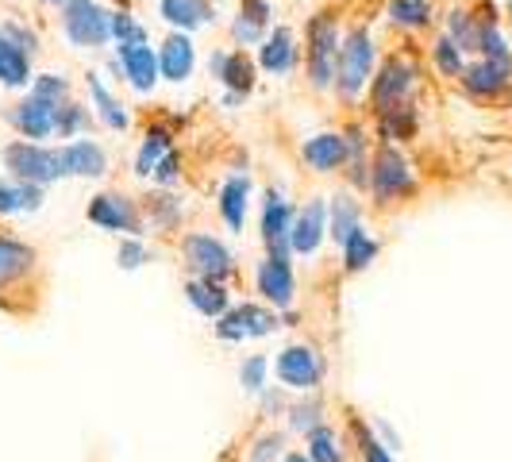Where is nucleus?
Here are the masks:
<instances>
[{
  "label": "nucleus",
  "instance_id": "f257e3e1",
  "mask_svg": "<svg viewBox=\"0 0 512 462\" xmlns=\"http://www.w3.org/2000/svg\"><path fill=\"white\" fill-rule=\"evenodd\" d=\"M339 47H343L339 20H335L332 12H316L305 27V66H308V81H312V89H316V93L335 89Z\"/></svg>",
  "mask_w": 512,
  "mask_h": 462
},
{
  "label": "nucleus",
  "instance_id": "f03ea898",
  "mask_svg": "<svg viewBox=\"0 0 512 462\" xmlns=\"http://www.w3.org/2000/svg\"><path fill=\"white\" fill-rule=\"evenodd\" d=\"M370 81H374V35H370V27L359 24L343 35L339 66H335V89H339L343 101L355 104Z\"/></svg>",
  "mask_w": 512,
  "mask_h": 462
},
{
  "label": "nucleus",
  "instance_id": "7ed1b4c3",
  "mask_svg": "<svg viewBox=\"0 0 512 462\" xmlns=\"http://www.w3.org/2000/svg\"><path fill=\"white\" fill-rule=\"evenodd\" d=\"M370 193H374L378 208L409 201L416 193V170L409 158L397 151V143H382L370 158Z\"/></svg>",
  "mask_w": 512,
  "mask_h": 462
},
{
  "label": "nucleus",
  "instance_id": "20e7f679",
  "mask_svg": "<svg viewBox=\"0 0 512 462\" xmlns=\"http://www.w3.org/2000/svg\"><path fill=\"white\" fill-rule=\"evenodd\" d=\"M4 170H8V178L31 181V185H43L47 189L51 181L62 178V158H58V147L16 139V143L4 147Z\"/></svg>",
  "mask_w": 512,
  "mask_h": 462
},
{
  "label": "nucleus",
  "instance_id": "39448f33",
  "mask_svg": "<svg viewBox=\"0 0 512 462\" xmlns=\"http://www.w3.org/2000/svg\"><path fill=\"white\" fill-rule=\"evenodd\" d=\"M416 62L405 58V54H389L382 66L374 70V81H370V108L385 116L389 108H397V104L409 101V93L416 89Z\"/></svg>",
  "mask_w": 512,
  "mask_h": 462
},
{
  "label": "nucleus",
  "instance_id": "423d86ee",
  "mask_svg": "<svg viewBox=\"0 0 512 462\" xmlns=\"http://www.w3.org/2000/svg\"><path fill=\"white\" fill-rule=\"evenodd\" d=\"M181 258H185V270L193 278H205V282H228L235 274V258L231 251L208 231H193L181 239Z\"/></svg>",
  "mask_w": 512,
  "mask_h": 462
},
{
  "label": "nucleus",
  "instance_id": "0eeeda50",
  "mask_svg": "<svg viewBox=\"0 0 512 462\" xmlns=\"http://www.w3.org/2000/svg\"><path fill=\"white\" fill-rule=\"evenodd\" d=\"M62 31L81 51H97L112 39V12H104L97 0H70L62 8Z\"/></svg>",
  "mask_w": 512,
  "mask_h": 462
},
{
  "label": "nucleus",
  "instance_id": "6e6552de",
  "mask_svg": "<svg viewBox=\"0 0 512 462\" xmlns=\"http://www.w3.org/2000/svg\"><path fill=\"white\" fill-rule=\"evenodd\" d=\"M85 216H89V224H97L101 231H112V235H143L147 228V216H143V208L135 197L128 193H116V189H108V193H97L89 208H85Z\"/></svg>",
  "mask_w": 512,
  "mask_h": 462
},
{
  "label": "nucleus",
  "instance_id": "1a4fd4ad",
  "mask_svg": "<svg viewBox=\"0 0 512 462\" xmlns=\"http://www.w3.org/2000/svg\"><path fill=\"white\" fill-rule=\"evenodd\" d=\"M278 382L285 389H293V393H312V389H320L324 382V374H328V362L324 355L312 347V343H289L282 355H278Z\"/></svg>",
  "mask_w": 512,
  "mask_h": 462
},
{
  "label": "nucleus",
  "instance_id": "9d476101",
  "mask_svg": "<svg viewBox=\"0 0 512 462\" xmlns=\"http://www.w3.org/2000/svg\"><path fill=\"white\" fill-rule=\"evenodd\" d=\"M278 328V308L270 305H231L220 320H216V335L224 343H243V339H262Z\"/></svg>",
  "mask_w": 512,
  "mask_h": 462
},
{
  "label": "nucleus",
  "instance_id": "9b49d317",
  "mask_svg": "<svg viewBox=\"0 0 512 462\" xmlns=\"http://www.w3.org/2000/svg\"><path fill=\"white\" fill-rule=\"evenodd\" d=\"M255 289L270 308H289L297 301V278L289 255H266L255 270Z\"/></svg>",
  "mask_w": 512,
  "mask_h": 462
},
{
  "label": "nucleus",
  "instance_id": "f8f14e48",
  "mask_svg": "<svg viewBox=\"0 0 512 462\" xmlns=\"http://www.w3.org/2000/svg\"><path fill=\"white\" fill-rule=\"evenodd\" d=\"M459 81L474 101H497L512 89V62H489V58L466 62Z\"/></svg>",
  "mask_w": 512,
  "mask_h": 462
},
{
  "label": "nucleus",
  "instance_id": "ddd939ff",
  "mask_svg": "<svg viewBox=\"0 0 512 462\" xmlns=\"http://www.w3.org/2000/svg\"><path fill=\"white\" fill-rule=\"evenodd\" d=\"M35 266H39L35 247L24 243V239H16V235H4V231H0V301H4L12 289H20V285L35 274Z\"/></svg>",
  "mask_w": 512,
  "mask_h": 462
},
{
  "label": "nucleus",
  "instance_id": "4468645a",
  "mask_svg": "<svg viewBox=\"0 0 512 462\" xmlns=\"http://www.w3.org/2000/svg\"><path fill=\"white\" fill-rule=\"evenodd\" d=\"M328 239V205L320 197H312L297 216H293V231H289V251L301 258H312L320 251V243Z\"/></svg>",
  "mask_w": 512,
  "mask_h": 462
},
{
  "label": "nucleus",
  "instance_id": "2eb2a0df",
  "mask_svg": "<svg viewBox=\"0 0 512 462\" xmlns=\"http://www.w3.org/2000/svg\"><path fill=\"white\" fill-rule=\"evenodd\" d=\"M293 208L278 189H266V205H262V243L266 255H293L289 251V231H293Z\"/></svg>",
  "mask_w": 512,
  "mask_h": 462
},
{
  "label": "nucleus",
  "instance_id": "dca6fc26",
  "mask_svg": "<svg viewBox=\"0 0 512 462\" xmlns=\"http://www.w3.org/2000/svg\"><path fill=\"white\" fill-rule=\"evenodd\" d=\"M208 74L216 81L228 85V93L235 97H247L255 89V77H258V62L247 51H216L208 58Z\"/></svg>",
  "mask_w": 512,
  "mask_h": 462
},
{
  "label": "nucleus",
  "instance_id": "f3484780",
  "mask_svg": "<svg viewBox=\"0 0 512 462\" xmlns=\"http://www.w3.org/2000/svg\"><path fill=\"white\" fill-rule=\"evenodd\" d=\"M116 62H120V70L128 77V85L135 93H151L154 85H158V51H151V43H120L116 47Z\"/></svg>",
  "mask_w": 512,
  "mask_h": 462
},
{
  "label": "nucleus",
  "instance_id": "a211bd4d",
  "mask_svg": "<svg viewBox=\"0 0 512 462\" xmlns=\"http://www.w3.org/2000/svg\"><path fill=\"white\" fill-rule=\"evenodd\" d=\"M58 158H62V178H104L108 174V154L97 139L62 143Z\"/></svg>",
  "mask_w": 512,
  "mask_h": 462
},
{
  "label": "nucleus",
  "instance_id": "6ab92c4d",
  "mask_svg": "<svg viewBox=\"0 0 512 462\" xmlns=\"http://www.w3.org/2000/svg\"><path fill=\"white\" fill-rule=\"evenodd\" d=\"M54 104L39 101L35 93H27L24 101L8 112V124L20 131V139H31V143H43L54 135Z\"/></svg>",
  "mask_w": 512,
  "mask_h": 462
},
{
  "label": "nucleus",
  "instance_id": "aec40b11",
  "mask_svg": "<svg viewBox=\"0 0 512 462\" xmlns=\"http://www.w3.org/2000/svg\"><path fill=\"white\" fill-rule=\"evenodd\" d=\"M301 158H305L312 174H335V170L347 166V135L343 131H320L301 147Z\"/></svg>",
  "mask_w": 512,
  "mask_h": 462
},
{
  "label": "nucleus",
  "instance_id": "412c9836",
  "mask_svg": "<svg viewBox=\"0 0 512 462\" xmlns=\"http://www.w3.org/2000/svg\"><path fill=\"white\" fill-rule=\"evenodd\" d=\"M193 66H197L193 39H189L185 31H174V35L158 47V70H162V77H166L170 85H181V81H189Z\"/></svg>",
  "mask_w": 512,
  "mask_h": 462
},
{
  "label": "nucleus",
  "instance_id": "4be33fe9",
  "mask_svg": "<svg viewBox=\"0 0 512 462\" xmlns=\"http://www.w3.org/2000/svg\"><path fill=\"white\" fill-rule=\"evenodd\" d=\"M258 66L266 74H293V66H297V39H293L289 27H274L258 43Z\"/></svg>",
  "mask_w": 512,
  "mask_h": 462
},
{
  "label": "nucleus",
  "instance_id": "5701e85b",
  "mask_svg": "<svg viewBox=\"0 0 512 462\" xmlns=\"http://www.w3.org/2000/svg\"><path fill=\"white\" fill-rule=\"evenodd\" d=\"M270 16H274L270 0H239V16H235V24H231V39H235L239 47L262 43V39H266V27H270Z\"/></svg>",
  "mask_w": 512,
  "mask_h": 462
},
{
  "label": "nucleus",
  "instance_id": "b1692460",
  "mask_svg": "<svg viewBox=\"0 0 512 462\" xmlns=\"http://www.w3.org/2000/svg\"><path fill=\"white\" fill-rule=\"evenodd\" d=\"M158 12L174 31H185V35L216 20L208 0H158Z\"/></svg>",
  "mask_w": 512,
  "mask_h": 462
},
{
  "label": "nucleus",
  "instance_id": "393cba45",
  "mask_svg": "<svg viewBox=\"0 0 512 462\" xmlns=\"http://www.w3.org/2000/svg\"><path fill=\"white\" fill-rule=\"evenodd\" d=\"M185 301L197 308L205 320H220L231 308V293L224 282H205V278H193L185 285Z\"/></svg>",
  "mask_w": 512,
  "mask_h": 462
},
{
  "label": "nucleus",
  "instance_id": "a878e982",
  "mask_svg": "<svg viewBox=\"0 0 512 462\" xmlns=\"http://www.w3.org/2000/svg\"><path fill=\"white\" fill-rule=\"evenodd\" d=\"M247 205H251V178L247 174H231L220 189V216L231 231H243L247 224Z\"/></svg>",
  "mask_w": 512,
  "mask_h": 462
},
{
  "label": "nucleus",
  "instance_id": "bb28decb",
  "mask_svg": "<svg viewBox=\"0 0 512 462\" xmlns=\"http://www.w3.org/2000/svg\"><path fill=\"white\" fill-rule=\"evenodd\" d=\"M359 228H362V205L351 193H335L332 205H328V235L335 239V247H343Z\"/></svg>",
  "mask_w": 512,
  "mask_h": 462
},
{
  "label": "nucleus",
  "instance_id": "cd10ccee",
  "mask_svg": "<svg viewBox=\"0 0 512 462\" xmlns=\"http://www.w3.org/2000/svg\"><path fill=\"white\" fill-rule=\"evenodd\" d=\"M35 81L31 74V54L16 47L8 35H0V85L4 89H27Z\"/></svg>",
  "mask_w": 512,
  "mask_h": 462
},
{
  "label": "nucleus",
  "instance_id": "c85d7f7f",
  "mask_svg": "<svg viewBox=\"0 0 512 462\" xmlns=\"http://www.w3.org/2000/svg\"><path fill=\"white\" fill-rule=\"evenodd\" d=\"M85 85H89V97H93V104H97V116H101L104 128H108V131H128L131 116H128V108L120 104V97H112V93H108V85H104L97 74L85 77Z\"/></svg>",
  "mask_w": 512,
  "mask_h": 462
},
{
  "label": "nucleus",
  "instance_id": "c756f323",
  "mask_svg": "<svg viewBox=\"0 0 512 462\" xmlns=\"http://www.w3.org/2000/svg\"><path fill=\"white\" fill-rule=\"evenodd\" d=\"M170 151H174V135L166 128H151L143 135V143H139V154H135V174H139V178H151L154 166Z\"/></svg>",
  "mask_w": 512,
  "mask_h": 462
},
{
  "label": "nucleus",
  "instance_id": "7c9ffc66",
  "mask_svg": "<svg viewBox=\"0 0 512 462\" xmlns=\"http://www.w3.org/2000/svg\"><path fill=\"white\" fill-rule=\"evenodd\" d=\"M389 24L405 27V31H424L436 20V8L432 0H389Z\"/></svg>",
  "mask_w": 512,
  "mask_h": 462
},
{
  "label": "nucleus",
  "instance_id": "2f4dec72",
  "mask_svg": "<svg viewBox=\"0 0 512 462\" xmlns=\"http://www.w3.org/2000/svg\"><path fill=\"white\" fill-rule=\"evenodd\" d=\"M339 251H343V270H347V274H362V270L378 258L382 243H378L366 228H359L347 243H343V247H339Z\"/></svg>",
  "mask_w": 512,
  "mask_h": 462
},
{
  "label": "nucleus",
  "instance_id": "473e14b6",
  "mask_svg": "<svg viewBox=\"0 0 512 462\" xmlns=\"http://www.w3.org/2000/svg\"><path fill=\"white\" fill-rule=\"evenodd\" d=\"M447 35L455 39V47L462 54H478V43H482V24L470 8H451L447 16Z\"/></svg>",
  "mask_w": 512,
  "mask_h": 462
},
{
  "label": "nucleus",
  "instance_id": "72a5a7b5",
  "mask_svg": "<svg viewBox=\"0 0 512 462\" xmlns=\"http://www.w3.org/2000/svg\"><path fill=\"white\" fill-rule=\"evenodd\" d=\"M312 462H343V439L332 424H320L316 432H308V451Z\"/></svg>",
  "mask_w": 512,
  "mask_h": 462
},
{
  "label": "nucleus",
  "instance_id": "f704fd0d",
  "mask_svg": "<svg viewBox=\"0 0 512 462\" xmlns=\"http://www.w3.org/2000/svg\"><path fill=\"white\" fill-rule=\"evenodd\" d=\"M378 120H382L385 143H393V139H412V135H416V108H412L409 101L397 104V108H389V112L378 116Z\"/></svg>",
  "mask_w": 512,
  "mask_h": 462
},
{
  "label": "nucleus",
  "instance_id": "c9c22d12",
  "mask_svg": "<svg viewBox=\"0 0 512 462\" xmlns=\"http://www.w3.org/2000/svg\"><path fill=\"white\" fill-rule=\"evenodd\" d=\"M85 128H89V108H81L77 101L58 104V112H54V135L58 139H77Z\"/></svg>",
  "mask_w": 512,
  "mask_h": 462
},
{
  "label": "nucleus",
  "instance_id": "e433bc0d",
  "mask_svg": "<svg viewBox=\"0 0 512 462\" xmlns=\"http://www.w3.org/2000/svg\"><path fill=\"white\" fill-rule=\"evenodd\" d=\"M432 62H436V70L443 77H455L459 81L462 70H466V54L455 47V39L451 35H439L436 47H432Z\"/></svg>",
  "mask_w": 512,
  "mask_h": 462
},
{
  "label": "nucleus",
  "instance_id": "4c0bfd02",
  "mask_svg": "<svg viewBox=\"0 0 512 462\" xmlns=\"http://www.w3.org/2000/svg\"><path fill=\"white\" fill-rule=\"evenodd\" d=\"M320 424H328L324 420V405L316 401V397H308V401H297V405H289V428L293 432H316Z\"/></svg>",
  "mask_w": 512,
  "mask_h": 462
},
{
  "label": "nucleus",
  "instance_id": "58836bf2",
  "mask_svg": "<svg viewBox=\"0 0 512 462\" xmlns=\"http://www.w3.org/2000/svg\"><path fill=\"white\" fill-rule=\"evenodd\" d=\"M143 216H151L158 228L170 231L181 220V201L178 197H166V193H154V197H147V205H143Z\"/></svg>",
  "mask_w": 512,
  "mask_h": 462
},
{
  "label": "nucleus",
  "instance_id": "ea45409f",
  "mask_svg": "<svg viewBox=\"0 0 512 462\" xmlns=\"http://www.w3.org/2000/svg\"><path fill=\"white\" fill-rule=\"evenodd\" d=\"M355 447H359L362 462H397V459H393V451H389L382 439H378L370 428H366V424H362L359 416H355Z\"/></svg>",
  "mask_w": 512,
  "mask_h": 462
},
{
  "label": "nucleus",
  "instance_id": "a19ab883",
  "mask_svg": "<svg viewBox=\"0 0 512 462\" xmlns=\"http://www.w3.org/2000/svg\"><path fill=\"white\" fill-rule=\"evenodd\" d=\"M31 93L39 97V101H47V104H66L70 101V81L62 74H39L35 81H31Z\"/></svg>",
  "mask_w": 512,
  "mask_h": 462
},
{
  "label": "nucleus",
  "instance_id": "79ce46f5",
  "mask_svg": "<svg viewBox=\"0 0 512 462\" xmlns=\"http://www.w3.org/2000/svg\"><path fill=\"white\" fill-rule=\"evenodd\" d=\"M266 374H270V359L266 355H251V359H243V366H239V385L247 393L262 397L266 393Z\"/></svg>",
  "mask_w": 512,
  "mask_h": 462
},
{
  "label": "nucleus",
  "instance_id": "37998d69",
  "mask_svg": "<svg viewBox=\"0 0 512 462\" xmlns=\"http://www.w3.org/2000/svg\"><path fill=\"white\" fill-rule=\"evenodd\" d=\"M478 54L489 58V62H512V47H509V39L501 35V24H482Z\"/></svg>",
  "mask_w": 512,
  "mask_h": 462
},
{
  "label": "nucleus",
  "instance_id": "c03bdc74",
  "mask_svg": "<svg viewBox=\"0 0 512 462\" xmlns=\"http://www.w3.org/2000/svg\"><path fill=\"white\" fill-rule=\"evenodd\" d=\"M16 212H27V193L24 181H8L0 174V216H16Z\"/></svg>",
  "mask_w": 512,
  "mask_h": 462
},
{
  "label": "nucleus",
  "instance_id": "a18cd8bd",
  "mask_svg": "<svg viewBox=\"0 0 512 462\" xmlns=\"http://www.w3.org/2000/svg\"><path fill=\"white\" fill-rule=\"evenodd\" d=\"M116 262H120V270H139L143 262H151V251L143 247L139 235H128V239L120 243V251H116Z\"/></svg>",
  "mask_w": 512,
  "mask_h": 462
},
{
  "label": "nucleus",
  "instance_id": "49530a36",
  "mask_svg": "<svg viewBox=\"0 0 512 462\" xmlns=\"http://www.w3.org/2000/svg\"><path fill=\"white\" fill-rule=\"evenodd\" d=\"M112 39H116V47L120 43H147V31L135 24L128 12H112Z\"/></svg>",
  "mask_w": 512,
  "mask_h": 462
},
{
  "label": "nucleus",
  "instance_id": "de8ad7c7",
  "mask_svg": "<svg viewBox=\"0 0 512 462\" xmlns=\"http://www.w3.org/2000/svg\"><path fill=\"white\" fill-rule=\"evenodd\" d=\"M154 185H162V189H174L181 181V162H178V154L170 151L158 166H154V174H151Z\"/></svg>",
  "mask_w": 512,
  "mask_h": 462
},
{
  "label": "nucleus",
  "instance_id": "09e8293b",
  "mask_svg": "<svg viewBox=\"0 0 512 462\" xmlns=\"http://www.w3.org/2000/svg\"><path fill=\"white\" fill-rule=\"evenodd\" d=\"M282 447H285V436L282 432H266V436L255 443V451H251V462H274L282 459Z\"/></svg>",
  "mask_w": 512,
  "mask_h": 462
},
{
  "label": "nucleus",
  "instance_id": "8fccbe9b",
  "mask_svg": "<svg viewBox=\"0 0 512 462\" xmlns=\"http://www.w3.org/2000/svg\"><path fill=\"white\" fill-rule=\"evenodd\" d=\"M0 35H8L16 47H24L27 54H35L39 51V35L31 31V27H24V24H16V20H4V27H0Z\"/></svg>",
  "mask_w": 512,
  "mask_h": 462
},
{
  "label": "nucleus",
  "instance_id": "3c124183",
  "mask_svg": "<svg viewBox=\"0 0 512 462\" xmlns=\"http://www.w3.org/2000/svg\"><path fill=\"white\" fill-rule=\"evenodd\" d=\"M285 462H312V459H308L305 451H289V455H285Z\"/></svg>",
  "mask_w": 512,
  "mask_h": 462
},
{
  "label": "nucleus",
  "instance_id": "603ef678",
  "mask_svg": "<svg viewBox=\"0 0 512 462\" xmlns=\"http://www.w3.org/2000/svg\"><path fill=\"white\" fill-rule=\"evenodd\" d=\"M39 4H47V8H66L70 0H39Z\"/></svg>",
  "mask_w": 512,
  "mask_h": 462
},
{
  "label": "nucleus",
  "instance_id": "864d4df0",
  "mask_svg": "<svg viewBox=\"0 0 512 462\" xmlns=\"http://www.w3.org/2000/svg\"><path fill=\"white\" fill-rule=\"evenodd\" d=\"M505 12H509V27H512V0H509V4H505Z\"/></svg>",
  "mask_w": 512,
  "mask_h": 462
}]
</instances>
